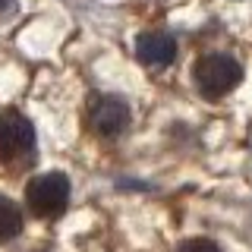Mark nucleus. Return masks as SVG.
Listing matches in <instances>:
<instances>
[{
	"label": "nucleus",
	"mask_w": 252,
	"mask_h": 252,
	"mask_svg": "<svg viewBox=\"0 0 252 252\" xmlns=\"http://www.w3.org/2000/svg\"><path fill=\"white\" fill-rule=\"evenodd\" d=\"M177 252H224L215 240H205V236H192V240H183L177 246Z\"/></svg>",
	"instance_id": "0eeeda50"
},
{
	"label": "nucleus",
	"mask_w": 252,
	"mask_h": 252,
	"mask_svg": "<svg viewBox=\"0 0 252 252\" xmlns=\"http://www.w3.org/2000/svg\"><path fill=\"white\" fill-rule=\"evenodd\" d=\"M129 104L120 94H92L89 98V110H85V120H89L92 132L101 139H117L120 132L129 126Z\"/></svg>",
	"instance_id": "20e7f679"
},
{
	"label": "nucleus",
	"mask_w": 252,
	"mask_h": 252,
	"mask_svg": "<svg viewBox=\"0 0 252 252\" xmlns=\"http://www.w3.org/2000/svg\"><path fill=\"white\" fill-rule=\"evenodd\" d=\"M26 202L35 218H60L69 205L66 173L51 170V173H41V177H32V183L26 186Z\"/></svg>",
	"instance_id": "7ed1b4c3"
},
{
	"label": "nucleus",
	"mask_w": 252,
	"mask_h": 252,
	"mask_svg": "<svg viewBox=\"0 0 252 252\" xmlns=\"http://www.w3.org/2000/svg\"><path fill=\"white\" fill-rule=\"evenodd\" d=\"M136 57L148 69H164L177 57V41L170 32H142L136 38Z\"/></svg>",
	"instance_id": "39448f33"
},
{
	"label": "nucleus",
	"mask_w": 252,
	"mask_h": 252,
	"mask_svg": "<svg viewBox=\"0 0 252 252\" xmlns=\"http://www.w3.org/2000/svg\"><path fill=\"white\" fill-rule=\"evenodd\" d=\"M19 230H22V211H19V205H16L13 199H6V195H0V243L19 236Z\"/></svg>",
	"instance_id": "423d86ee"
},
{
	"label": "nucleus",
	"mask_w": 252,
	"mask_h": 252,
	"mask_svg": "<svg viewBox=\"0 0 252 252\" xmlns=\"http://www.w3.org/2000/svg\"><path fill=\"white\" fill-rule=\"evenodd\" d=\"M35 126L19 110H3L0 114V161L6 167H26L35 161Z\"/></svg>",
	"instance_id": "f03ea898"
},
{
	"label": "nucleus",
	"mask_w": 252,
	"mask_h": 252,
	"mask_svg": "<svg viewBox=\"0 0 252 252\" xmlns=\"http://www.w3.org/2000/svg\"><path fill=\"white\" fill-rule=\"evenodd\" d=\"M38 252H41V249H38Z\"/></svg>",
	"instance_id": "1a4fd4ad"
},
{
	"label": "nucleus",
	"mask_w": 252,
	"mask_h": 252,
	"mask_svg": "<svg viewBox=\"0 0 252 252\" xmlns=\"http://www.w3.org/2000/svg\"><path fill=\"white\" fill-rule=\"evenodd\" d=\"M13 13H16V0H0V22L10 19Z\"/></svg>",
	"instance_id": "6e6552de"
},
{
	"label": "nucleus",
	"mask_w": 252,
	"mask_h": 252,
	"mask_svg": "<svg viewBox=\"0 0 252 252\" xmlns=\"http://www.w3.org/2000/svg\"><path fill=\"white\" fill-rule=\"evenodd\" d=\"M192 76H195V89H199L202 98L218 101L243 82V66L230 54H205V57L195 60Z\"/></svg>",
	"instance_id": "f257e3e1"
}]
</instances>
